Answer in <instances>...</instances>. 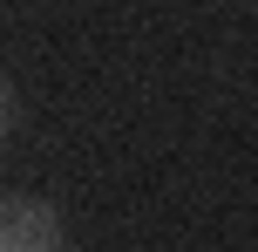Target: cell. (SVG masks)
I'll list each match as a JSON object with an SVG mask.
<instances>
[{
  "mask_svg": "<svg viewBox=\"0 0 258 252\" xmlns=\"http://www.w3.org/2000/svg\"><path fill=\"white\" fill-rule=\"evenodd\" d=\"M7 130H14V89H7V75H0V143H7Z\"/></svg>",
  "mask_w": 258,
  "mask_h": 252,
  "instance_id": "obj_2",
  "label": "cell"
},
{
  "mask_svg": "<svg viewBox=\"0 0 258 252\" xmlns=\"http://www.w3.org/2000/svg\"><path fill=\"white\" fill-rule=\"evenodd\" d=\"M0 252H61V212L48 198L7 191L0 198Z\"/></svg>",
  "mask_w": 258,
  "mask_h": 252,
  "instance_id": "obj_1",
  "label": "cell"
}]
</instances>
